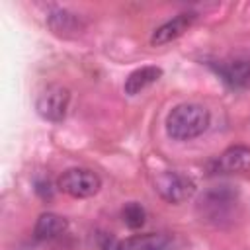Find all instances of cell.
Instances as JSON below:
<instances>
[{"label":"cell","mask_w":250,"mask_h":250,"mask_svg":"<svg viewBox=\"0 0 250 250\" xmlns=\"http://www.w3.org/2000/svg\"><path fill=\"white\" fill-rule=\"evenodd\" d=\"M209 109L201 104H178L166 117V133L174 141H191L209 127Z\"/></svg>","instance_id":"obj_1"},{"label":"cell","mask_w":250,"mask_h":250,"mask_svg":"<svg viewBox=\"0 0 250 250\" xmlns=\"http://www.w3.org/2000/svg\"><path fill=\"white\" fill-rule=\"evenodd\" d=\"M236 203V189L230 186H215L201 193L197 201V213L205 221L219 223L227 219Z\"/></svg>","instance_id":"obj_2"},{"label":"cell","mask_w":250,"mask_h":250,"mask_svg":"<svg viewBox=\"0 0 250 250\" xmlns=\"http://www.w3.org/2000/svg\"><path fill=\"white\" fill-rule=\"evenodd\" d=\"M59 189L74 199H86L100 191L102 180L94 170L88 168H68L59 176Z\"/></svg>","instance_id":"obj_3"},{"label":"cell","mask_w":250,"mask_h":250,"mask_svg":"<svg viewBox=\"0 0 250 250\" xmlns=\"http://www.w3.org/2000/svg\"><path fill=\"white\" fill-rule=\"evenodd\" d=\"M156 193L168 203H182L188 201L195 193V184L189 176L178 170H164L154 178Z\"/></svg>","instance_id":"obj_4"},{"label":"cell","mask_w":250,"mask_h":250,"mask_svg":"<svg viewBox=\"0 0 250 250\" xmlns=\"http://www.w3.org/2000/svg\"><path fill=\"white\" fill-rule=\"evenodd\" d=\"M68 104H70V92H68V88H64L61 84H49L37 96L35 109H37V113L43 119L53 121V123H59V121H62L66 117Z\"/></svg>","instance_id":"obj_5"},{"label":"cell","mask_w":250,"mask_h":250,"mask_svg":"<svg viewBox=\"0 0 250 250\" xmlns=\"http://www.w3.org/2000/svg\"><path fill=\"white\" fill-rule=\"evenodd\" d=\"M193 21H195V14H193V12L178 14L176 18L168 20L166 23H162L160 27L154 29V33L150 35V45L160 47V45H166V43L176 41L178 37H182V35L191 27Z\"/></svg>","instance_id":"obj_6"},{"label":"cell","mask_w":250,"mask_h":250,"mask_svg":"<svg viewBox=\"0 0 250 250\" xmlns=\"http://www.w3.org/2000/svg\"><path fill=\"white\" fill-rule=\"evenodd\" d=\"M47 25L59 37H76L84 29L82 18L62 8H57L47 16Z\"/></svg>","instance_id":"obj_7"},{"label":"cell","mask_w":250,"mask_h":250,"mask_svg":"<svg viewBox=\"0 0 250 250\" xmlns=\"http://www.w3.org/2000/svg\"><path fill=\"white\" fill-rule=\"evenodd\" d=\"M217 170L227 174H240L250 170V146L234 145L229 146L219 158H217Z\"/></svg>","instance_id":"obj_8"},{"label":"cell","mask_w":250,"mask_h":250,"mask_svg":"<svg viewBox=\"0 0 250 250\" xmlns=\"http://www.w3.org/2000/svg\"><path fill=\"white\" fill-rule=\"evenodd\" d=\"M221 80L230 88H244L250 84V61H230L213 66Z\"/></svg>","instance_id":"obj_9"},{"label":"cell","mask_w":250,"mask_h":250,"mask_svg":"<svg viewBox=\"0 0 250 250\" xmlns=\"http://www.w3.org/2000/svg\"><path fill=\"white\" fill-rule=\"evenodd\" d=\"M160 76H162V68H160V66H152V64L141 66V68L133 70V72L125 78V84H123L125 94L137 96L139 92H143L145 88H148L150 84H154Z\"/></svg>","instance_id":"obj_10"},{"label":"cell","mask_w":250,"mask_h":250,"mask_svg":"<svg viewBox=\"0 0 250 250\" xmlns=\"http://www.w3.org/2000/svg\"><path fill=\"white\" fill-rule=\"evenodd\" d=\"M66 227H68V223L64 217H61L57 213H43V215H39V219L35 223L33 234L37 240H53V238L61 236L66 230Z\"/></svg>","instance_id":"obj_11"},{"label":"cell","mask_w":250,"mask_h":250,"mask_svg":"<svg viewBox=\"0 0 250 250\" xmlns=\"http://www.w3.org/2000/svg\"><path fill=\"white\" fill-rule=\"evenodd\" d=\"M168 244H170V238L162 232L135 234L121 242L123 250H166Z\"/></svg>","instance_id":"obj_12"},{"label":"cell","mask_w":250,"mask_h":250,"mask_svg":"<svg viewBox=\"0 0 250 250\" xmlns=\"http://www.w3.org/2000/svg\"><path fill=\"white\" fill-rule=\"evenodd\" d=\"M121 217H123V223H125L129 229L137 230V229H141V227L145 225L146 211H145V207H143L141 203L129 201V203H125V207L121 209Z\"/></svg>","instance_id":"obj_13"}]
</instances>
